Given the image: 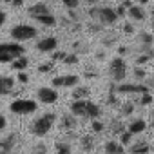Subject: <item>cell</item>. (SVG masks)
<instances>
[{
	"instance_id": "6da1fadb",
	"label": "cell",
	"mask_w": 154,
	"mask_h": 154,
	"mask_svg": "<svg viewBox=\"0 0 154 154\" xmlns=\"http://www.w3.org/2000/svg\"><path fill=\"white\" fill-rule=\"evenodd\" d=\"M54 123H56V114H54V112H45V114L38 116V118L29 125V131H31V134H35V136H38V138H44V136H47V134L53 131Z\"/></svg>"
},
{
	"instance_id": "7a4b0ae2",
	"label": "cell",
	"mask_w": 154,
	"mask_h": 154,
	"mask_svg": "<svg viewBox=\"0 0 154 154\" xmlns=\"http://www.w3.org/2000/svg\"><path fill=\"white\" fill-rule=\"evenodd\" d=\"M89 17L93 20H96L98 24H102L103 27L105 26H114L118 22V15L112 8H107V6H93L89 9Z\"/></svg>"
},
{
	"instance_id": "3957f363",
	"label": "cell",
	"mask_w": 154,
	"mask_h": 154,
	"mask_svg": "<svg viewBox=\"0 0 154 154\" xmlns=\"http://www.w3.org/2000/svg\"><path fill=\"white\" fill-rule=\"evenodd\" d=\"M26 54V47L20 42H2L0 44V63H11L15 58Z\"/></svg>"
},
{
	"instance_id": "277c9868",
	"label": "cell",
	"mask_w": 154,
	"mask_h": 154,
	"mask_svg": "<svg viewBox=\"0 0 154 154\" xmlns=\"http://www.w3.org/2000/svg\"><path fill=\"white\" fill-rule=\"evenodd\" d=\"M24 147V140L18 132H9L0 140V154H20Z\"/></svg>"
},
{
	"instance_id": "5b68a950",
	"label": "cell",
	"mask_w": 154,
	"mask_h": 154,
	"mask_svg": "<svg viewBox=\"0 0 154 154\" xmlns=\"http://www.w3.org/2000/svg\"><path fill=\"white\" fill-rule=\"evenodd\" d=\"M9 35L15 42H27V40H33L38 35V31H36V27H33L29 24H18V26L11 27Z\"/></svg>"
},
{
	"instance_id": "8992f818",
	"label": "cell",
	"mask_w": 154,
	"mask_h": 154,
	"mask_svg": "<svg viewBox=\"0 0 154 154\" xmlns=\"http://www.w3.org/2000/svg\"><path fill=\"white\" fill-rule=\"evenodd\" d=\"M36 109H38V103H36L35 100H29V98H17V100L11 102V105H9V111H11L13 114H20V116L33 114Z\"/></svg>"
},
{
	"instance_id": "52a82bcc",
	"label": "cell",
	"mask_w": 154,
	"mask_h": 154,
	"mask_svg": "<svg viewBox=\"0 0 154 154\" xmlns=\"http://www.w3.org/2000/svg\"><path fill=\"white\" fill-rule=\"evenodd\" d=\"M109 74H111V78L114 84L118 82H123L125 80V76H127V63L122 56H116L111 60L109 63Z\"/></svg>"
},
{
	"instance_id": "ba28073f",
	"label": "cell",
	"mask_w": 154,
	"mask_h": 154,
	"mask_svg": "<svg viewBox=\"0 0 154 154\" xmlns=\"http://www.w3.org/2000/svg\"><path fill=\"white\" fill-rule=\"evenodd\" d=\"M116 93L118 94H141L149 93V85L145 84H116Z\"/></svg>"
},
{
	"instance_id": "9c48e42d",
	"label": "cell",
	"mask_w": 154,
	"mask_h": 154,
	"mask_svg": "<svg viewBox=\"0 0 154 154\" xmlns=\"http://www.w3.org/2000/svg\"><path fill=\"white\" fill-rule=\"evenodd\" d=\"M36 96H38V102H42L45 105H51V103L58 102V91L53 89V87H40L36 91Z\"/></svg>"
},
{
	"instance_id": "30bf717a",
	"label": "cell",
	"mask_w": 154,
	"mask_h": 154,
	"mask_svg": "<svg viewBox=\"0 0 154 154\" xmlns=\"http://www.w3.org/2000/svg\"><path fill=\"white\" fill-rule=\"evenodd\" d=\"M60 127L69 134V136H74L76 132V127H78V122H76V116L72 112H67L60 118Z\"/></svg>"
},
{
	"instance_id": "8fae6325",
	"label": "cell",
	"mask_w": 154,
	"mask_h": 154,
	"mask_svg": "<svg viewBox=\"0 0 154 154\" xmlns=\"http://www.w3.org/2000/svg\"><path fill=\"white\" fill-rule=\"evenodd\" d=\"M80 78L76 74H62V76H54L53 78V85L54 87H74L78 85Z\"/></svg>"
},
{
	"instance_id": "7c38bea8",
	"label": "cell",
	"mask_w": 154,
	"mask_h": 154,
	"mask_svg": "<svg viewBox=\"0 0 154 154\" xmlns=\"http://www.w3.org/2000/svg\"><path fill=\"white\" fill-rule=\"evenodd\" d=\"M87 107H89V98L85 100H72L71 105H69V111L74 114V116H87Z\"/></svg>"
},
{
	"instance_id": "4fadbf2b",
	"label": "cell",
	"mask_w": 154,
	"mask_h": 154,
	"mask_svg": "<svg viewBox=\"0 0 154 154\" xmlns=\"http://www.w3.org/2000/svg\"><path fill=\"white\" fill-rule=\"evenodd\" d=\"M56 47H58V40L54 36H45L36 42V51L40 53H53Z\"/></svg>"
},
{
	"instance_id": "5bb4252c",
	"label": "cell",
	"mask_w": 154,
	"mask_h": 154,
	"mask_svg": "<svg viewBox=\"0 0 154 154\" xmlns=\"http://www.w3.org/2000/svg\"><path fill=\"white\" fill-rule=\"evenodd\" d=\"M15 93V78L0 76V96H9Z\"/></svg>"
},
{
	"instance_id": "9a60e30c",
	"label": "cell",
	"mask_w": 154,
	"mask_h": 154,
	"mask_svg": "<svg viewBox=\"0 0 154 154\" xmlns=\"http://www.w3.org/2000/svg\"><path fill=\"white\" fill-rule=\"evenodd\" d=\"M127 17L132 20V22H143L147 18V13L141 6H129L127 8Z\"/></svg>"
},
{
	"instance_id": "2e32d148",
	"label": "cell",
	"mask_w": 154,
	"mask_h": 154,
	"mask_svg": "<svg viewBox=\"0 0 154 154\" xmlns=\"http://www.w3.org/2000/svg\"><path fill=\"white\" fill-rule=\"evenodd\" d=\"M47 13H51V9H49V6L44 4V2H36V4H33L31 8H27V15H29L31 18L40 17V15H47Z\"/></svg>"
},
{
	"instance_id": "e0dca14e",
	"label": "cell",
	"mask_w": 154,
	"mask_h": 154,
	"mask_svg": "<svg viewBox=\"0 0 154 154\" xmlns=\"http://www.w3.org/2000/svg\"><path fill=\"white\" fill-rule=\"evenodd\" d=\"M94 147H96V140H94L93 134H84V136L80 138V149H82L84 152H93Z\"/></svg>"
},
{
	"instance_id": "ac0fdd59",
	"label": "cell",
	"mask_w": 154,
	"mask_h": 154,
	"mask_svg": "<svg viewBox=\"0 0 154 154\" xmlns=\"http://www.w3.org/2000/svg\"><path fill=\"white\" fill-rule=\"evenodd\" d=\"M71 96H72V100H85L91 96V89L87 85H74Z\"/></svg>"
},
{
	"instance_id": "d6986e66",
	"label": "cell",
	"mask_w": 154,
	"mask_h": 154,
	"mask_svg": "<svg viewBox=\"0 0 154 154\" xmlns=\"http://www.w3.org/2000/svg\"><path fill=\"white\" fill-rule=\"evenodd\" d=\"M129 150H131V154H149V150H150V145H149V141H145V140H140V141L132 143Z\"/></svg>"
},
{
	"instance_id": "ffe728a7",
	"label": "cell",
	"mask_w": 154,
	"mask_h": 154,
	"mask_svg": "<svg viewBox=\"0 0 154 154\" xmlns=\"http://www.w3.org/2000/svg\"><path fill=\"white\" fill-rule=\"evenodd\" d=\"M103 149H105L107 154H123V152H125L123 145H122L120 141H114V140H109V141L103 145Z\"/></svg>"
},
{
	"instance_id": "44dd1931",
	"label": "cell",
	"mask_w": 154,
	"mask_h": 154,
	"mask_svg": "<svg viewBox=\"0 0 154 154\" xmlns=\"http://www.w3.org/2000/svg\"><path fill=\"white\" fill-rule=\"evenodd\" d=\"M33 20H35V22H38V24H42V26H45V27H54V26H56V17H54L53 13L35 17Z\"/></svg>"
},
{
	"instance_id": "7402d4cb",
	"label": "cell",
	"mask_w": 154,
	"mask_h": 154,
	"mask_svg": "<svg viewBox=\"0 0 154 154\" xmlns=\"http://www.w3.org/2000/svg\"><path fill=\"white\" fill-rule=\"evenodd\" d=\"M107 103L111 107H118L120 105V100H118V93H116V84L112 82L109 85V94H107Z\"/></svg>"
},
{
	"instance_id": "603a6c76",
	"label": "cell",
	"mask_w": 154,
	"mask_h": 154,
	"mask_svg": "<svg viewBox=\"0 0 154 154\" xmlns=\"http://www.w3.org/2000/svg\"><path fill=\"white\" fill-rule=\"evenodd\" d=\"M123 131H125V123H123L122 120L114 118V120L111 122V125H109V132H111L112 136H120Z\"/></svg>"
},
{
	"instance_id": "cb8c5ba5",
	"label": "cell",
	"mask_w": 154,
	"mask_h": 154,
	"mask_svg": "<svg viewBox=\"0 0 154 154\" xmlns=\"http://www.w3.org/2000/svg\"><path fill=\"white\" fill-rule=\"evenodd\" d=\"M145 129H147L145 120H132V122L129 123V131H131L132 134H140V132H143Z\"/></svg>"
},
{
	"instance_id": "d4e9b609",
	"label": "cell",
	"mask_w": 154,
	"mask_h": 154,
	"mask_svg": "<svg viewBox=\"0 0 154 154\" xmlns=\"http://www.w3.org/2000/svg\"><path fill=\"white\" fill-rule=\"evenodd\" d=\"M27 65H29V60L26 58V54H22V56L15 58V60L11 62V67H13L15 71H24V69H27Z\"/></svg>"
},
{
	"instance_id": "484cf974",
	"label": "cell",
	"mask_w": 154,
	"mask_h": 154,
	"mask_svg": "<svg viewBox=\"0 0 154 154\" xmlns=\"http://www.w3.org/2000/svg\"><path fill=\"white\" fill-rule=\"evenodd\" d=\"M100 116H102V107H100L98 103H94V102H89V107H87V116H85V118L94 120V118H100Z\"/></svg>"
},
{
	"instance_id": "4316f807",
	"label": "cell",
	"mask_w": 154,
	"mask_h": 154,
	"mask_svg": "<svg viewBox=\"0 0 154 154\" xmlns=\"http://www.w3.org/2000/svg\"><path fill=\"white\" fill-rule=\"evenodd\" d=\"M54 154H72V149L67 141H56L54 143Z\"/></svg>"
},
{
	"instance_id": "83f0119b",
	"label": "cell",
	"mask_w": 154,
	"mask_h": 154,
	"mask_svg": "<svg viewBox=\"0 0 154 154\" xmlns=\"http://www.w3.org/2000/svg\"><path fill=\"white\" fill-rule=\"evenodd\" d=\"M138 38H140L141 47H152V44H154V36L150 33H140Z\"/></svg>"
},
{
	"instance_id": "f1b7e54d",
	"label": "cell",
	"mask_w": 154,
	"mask_h": 154,
	"mask_svg": "<svg viewBox=\"0 0 154 154\" xmlns=\"http://www.w3.org/2000/svg\"><path fill=\"white\" fill-rule=\"evenodd\" d=\"M129 6H132V2L131 0H123V4H120L114 11H116V15H118V18H123V17H127V8Z\"/></svg>"
},
{
	"instance_id": "f546056e",
	"label": "cell",
	"mask_w": 154,
	"mask_h": 154,
	"mask_svg": "<svg viewBox=\"0 0 154 154\" xmlns=\"http://www.w3.org/2000/svg\"><path fill=\"white\" fill-rule=\"evenodd\" d=\"M150 103H152V94H149V93H141L140 98H138V105L147 107V105H150Z\"/></svg>"
},
{
	"instance_id": "4dcf8cb0",
	"label": "cell",
	"mask_w": 154,
	"mask_h": 154,
	"mask_svg": "<svg viewBox=\"0 0 154 154\" xmlns=\"http://www.w3.org/2000/svg\"><path fill=\"white\" fill-rule=\"evenodd\" d=\"M120 112H122V116L132 114V112H134V103H132V102H125V103L120 107Z\"/></svg>"
},
{
	"instance_id": "1f68e13d",
	"label": "cell",
	"mask_w": 154,
	"mask_h": 154,
	"mask_svg": "<svg viewBox=\"0 0 154 154\" xmlns=\"http://www.w3.org/2000/svg\"><path fill=\"white\" fill-rule=\"evenodd\" d=\"M63 63L65 65H76L78 63V54L76 53H67L65 58H63Z\"/></svg>"
},
{
	"instance_id": "d6a6232c",
	"label": "cell",
	"mask_w": 154,
	"mask_h": 154,
	"mask_svg": "<svg viewBox=\"0 0 154 154\" xmlns=\"http://www.w3.org/2000/svg\"><path fill=\"white\" fill-rule=\"evenodd\" d=\"M132 136H134V134H132L131 131H123V132L120 134V143H122V145H129V143L132 141Z\"/></svg>"
},
{
	"instance_id": "836d02e7",
	"label": "cell",
	"mask_w": 154,
	"mask_h": 154,
	"mask_svg": "<svg viewBox=\"0 0 154 154\" xmlns=\"http://www.w3.org/2000/svg\"><path fill=\"white\" fill-rule=\"evenodd\" d=\"M132 74L136 76L138 80H143V78H147V71H145L141 65H136V67L132 69Z\"/></svg>"
},
{
	"instance_id": "e575fe53",
	"label": "cell",
	"mask_w": 154,
	"mask_h": 154,
	"mask_svg": "<svg viewBox=\"0 0 154 154\" xmlns=\"http://www.w3.org/2000/svg\"><path fill=\"white\" fill-rule=\"evenodd\" d=\"M54 69V62H45L38 65V72H51Z\"/></svg>"
},
{
	"instance_id": "d590c367",
	"label": "cell",
	"mask_w": 154,
	"mask_h": 154,
	"mask_svg": "<svg viewBox=\"0 0 154 154\" xmlns=\"http://www.w3.org/2000/svg\"><path fill=\"white\" fill-rule=\"evenodd\" d=\"M29 154H47V147H45L44 143H36V145L31 149Z\"/></svg>"
},
{
	"instance_id": "8d00e7d4",
	"label": "cell",
	"mask_w": 154,
	"mask_h": 154,
	"mask_svg": "<svg viewBox=\"0 0 154 154\" xmlns=\"http://www.w3.org/2000/svg\"><path fill=\"white\" fill-rule=\"evenodd\" d=\"M91 129H93L96 134H100V132H103V123H102L98 118H94V120H93V125H91Z\"/></svg>"
},
{
	"instance_id": "74e56055",
	"label": "cell",
	"mask_w": 154,
	"mask_h": 154,
	"mask_svg": "<svg viewBox=\"0 0 154 154\" xmlns=\"http://www.w3.org/2000/svg\"><path fill=\"white\" fill-rule=\"evenodd\" d=\"M65 51H53V62H63V58H65Z\"/></svg>"
},
{
	"instance_id": "f35d334b",
	"label": "cell",
	"mask_w": 154,
	"mask_h": 154,
	"mask_svg": "<svg viewBox=\"0 0 154 154\" xmlns=\"http://www.w3.org/2000/svg\"><path fill=\"white\" fill-rule=\"evenodd\" d=\"M63 6L67 9H76L78 8V0H63Z\"/></svg>"
},
{
	"instance_id": "ab89813d",
	"label": "cell",
	"mask_w": 154,
	"mask_h": 154,
	"mask_svg": "<svg viewBox=\"0 0 154 154\" xmlns=\"http://www.w3.org/2000/svg\"><path fill=\"white\" fill-rule=\"evenodd\" d=\"M123 33H125V35H132V33H134V26H132L131 22H125V24H123Z\"/></svg>"
},
{
	"instance_id": "60d3db41",
	"label": "cell",
	"mask_w": 154,
	"mask_h": 154,
	"mask_svg": "<svg viewBox=\"0 0 154 154\" xmlns=\"http://www.w3.org/2000/svg\"><path fill=\"white\" fill-rule=\"evenodd\" d=\"M17 80H18L20 84H27V82H29V76H27L26 72H22V71H20V72H18V76H17Z\"/></svg>"
},
{
	"instance_id": "b9f144b4",
	"label": "cell",
	"mask_w": 154,
	"mask_h": 154,
	"mask_svg": "<svg viewBox=\"0 0 154 154\" xmlns=\"http://www.w3.org/2000/svg\"><path fill=\"white\" fill-rule=\"evenodd\" d=\"M84 76H85V78H96V76H98V72H96L94 69H87V71L84 72Z\"/></svg>"
},
{
	"instance_id": "7bdbcfd3",
	"label": "cell",
	"mask_w": 154,
	"mask_h": 154,
	"mask_svg": "<svg viewBox=\"0 0 154 154\" xmlns=\"http://www.w3.org/2000/svg\"><path fill=\"white\" fill-rule=\"evenodd\" d=\"M6 125H8V120H6V116H4L2 112H0V131H4Z\"/></svg>"
},
{
	"instance_id": "ee69618b",
	"label": "cell",
	"mask_w": 154,
	"mask_h": 154,
	"mask_svg": "<svg viewBox=\"0 0 154 154\" xmlns=\"http://www.w3.org/2000/svg\"><path fill=\"white\" fill-rule=\"evenodd\" d=\"M9 4H11L13 8H20V6L24 4V0H9Z\"/></svg>"
},
{
	"instance_id": "f6af8a7d",
	"label": "cell",
	"mask_w": 154,
	"mask_h": 154,
	"mask_svg": "<svg viewBox=\"0 0 154 154\" xmlns=\"http://www.w3.org/2000/svg\"><path fill=\"white\" fill-rule=\"evenodd\" d=\"M127 53H129V49H127L125 45H120V47H118V54H120V56H123V54H127Z\"/></svg>"
},
{
	"instance_id": "bcb514c9",
	"label": "cell",
	"mask_w": 154,
	"mask_h": 154,
	"mask_svg": "<svg viewBox=\"0 0 154 154\" xmlns=\"http://www.w3.org/2000/svg\"><path fill=\"white\" fill-rule=\"evenodd\" d=\"M6 18H8V15H6L4 11H0V27H2V26L6 24Z\"/></svg>"
},
{
	"instance_id": "7dc6e473",
	"label": "cell",
	"mask_w": 154,
	"mask_h": 154,
	"mask_svg": "<svg viewBox=\"0 0 154 154\" xmlns=\"http://www.w3.org/2000/svg\"><path fill=\"white\" fill-rule=\"evenodd\" d=\"M150 26H152V29H154V9L150 11Z\"/></svg>"
},
{
	"instance_id": "c3c4849f",
	"label": "cell",
	"mask_w": 154,
	"mask_h": 154,
	"mask_svg": "<svg viewBox=\"0 0 154 154\" xmlns=\"http://www.w3.org/2000/svg\"><path fill=\"white\" fill-rule=\"evenodd\" d=\"M96 58H98V60H103V58H105V51H103V53H98Z\"/></svg>"
},
{
	"instance_id": "681fc988",
	"label": "cell",
	"mask_w": 154,
	"mask_h": 154,
	"mask_svg": "<svg viewBox=\"0 0 154 154\" xmlns=\"http://www.w3.org/2000/svg\"><path fill=\"white\" fill-rule=\"evenodd\" d=\"M96 2H98V0H87V4H89V6H94Z\"/></svg>"
},
{
	"instance_id": "f907efd6",
	"label": "cell",
	"mask_w": 154,
	"mask_h": 154,
	"mask_svg": "<svg viewBox=\"0 0 154 154\" xmlns=\"http://www.w3.org/2000/svg\"><path fill=\"white\" fill-rule=\"evenodd\" d=\"M138 2H140V4H147V2H149V0H138Z\"/></svg>"
},
{
	"instance_id": "816d5d0a",
	"label": "cell",
	"mask_w": 154,
	"mask_h": 154,
	"mask_svg": "<svg viewBox=\"0 0 154 154\" xmlns=\"http://www.w3.org/2000/svg\"><path fill=\"white\" fill-rule=\"evenodd\" d=\"M2 2H8V4H9V0H2Z\"/></svg>"
},
{
	"instance_id": "f5cc1de1",
	"label": "cell",
	"mask_w": 154,
	"mask_h": 154,
	"mask_svg": "<svg viewBox=\"0 0 154 154\" xmlns=\"http://www.w3.org/2000/svg\"><path fill=\"white\" fill-rule=\"evenodd\" d=\"M152 118H154V112H152Z\"/></svg>"
},
{
	"instance_id": "db71d44e",
	"label": "cell",
	"mask_w": 154,
	"mask_h": 154,
	"mask_svg": "<svg viewBox=\"0 0 154 154\" xmlns=\"http://www.w3.org/2000/svg\"><path fill=\"white\" fill-rule=\"evenodd\" d=\"M60 2H63V0H60Z\"/></svg>"
}]
</instances>
